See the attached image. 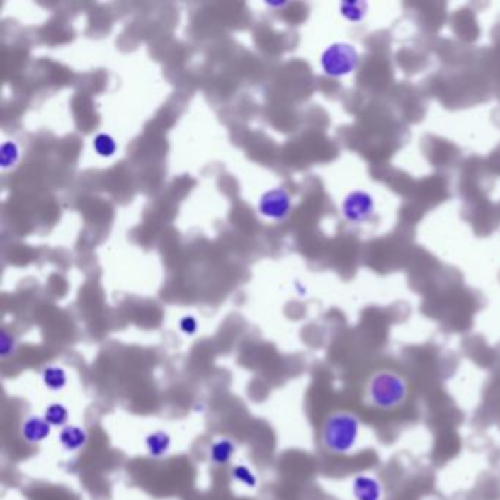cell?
<instances>
[{"instance_id": "obj_1", "label": "cell", "mask_w": 500, "mask_h": 500, "mask_svg": "<svg viewBox=\"0 0 500 500\" xmlns=\"http://www.w3.org/2000/svg\"><path fill=\"white\" fill-rule=\"evenodd\" d=\"M409 398V383L397 370H376L364 387L365 404L379 411L401 408Z\"/></svg>"}, {"instance_id": "obj_2", "label": "cell", "mask_w": 500, "mask_h": 500, "mask_svg": "<svg viewBox=\"0 0 500 500\" xmlns=\"http://www.w3.org/2000/svg\"><path fill=\"white\" fill-rule=\"evenodd\" d=\"M361 427V420L356 412L345 409L331 412L322 426V445L333 455H348L360 441Z\"/></svg>"}, {"instance_id": "obj_3", "label": "cell", "mask_w": 500, "mask_h": 500, "mask_svg": "<svg viewBox=\"0 0 500 500\" xmlns=\"http://www.w3.org/2000/svg\"><path fill=\"white\" fill-rule=\"evenodd\" d=\"M320 65L327 76L342 78L357 69L360 65V55L352 45L333 43L322 53Z\"/></svg>"}, {"instance_id": "obj_4", "label": "cell", "mask_w": 500, "mask_h": 500, "mask_svg": "<svg viewBox=\"0 0 500 500\" xmlns=\"http://www.w3.org/2000/svg\"><path fill=\"white\" fill-rule=\"evenodd\" d=\"M376 213V201L363 190L349 193L342 203V215L351 223H364Z\"/></svg>"}, {"instance_id": "obj_5", "label": "cell", "mask_w": 500, "mask_h": 500, "mask_svg": "<svg viewBox=\"0 0 500 500\" xmlns=\"http://www.w3.org/2000/svg\"><path fill=\"white\" fill-rule=\"evenodd\" d=\"M290 207H292V200L282 188H275L264 193L258 201V212L264 217L273 220L285 219L290 213Z\"/></svg>"}, {"instance_id": "obj_6", "label": "cell", "mask_w": 500, "mask_h": 500, "mask_svg": "<svg viewBox=\"0 0 500 500\" xmlns=\"http://www.w3.org/2000/svg\"><path fill=\"white\" fill-rule=\"evenodd\" d=\"M352 494L356 500H383L385 487L376 475L358 474L352 480Z\"/></svg>"}, {"instance_id": "obj_7", "label": "cell", "mask_w": 500, "mask_h": 500, "mask_svg": "<svg viewBox=\"0 0 500 500\" xmlns=\"http://www.w3.org/2000/svg\"><path fill=\"white\" fill-rule=\"evenodd\" d=\"M23 434L25 439L31 443H37L45 441L50 434V424L46 419H40V416H30L25 420L23 426Z\"/></svg>"}, {"instance_id": "obj_8", "label": "cell", "mask_w": 500, "mask_h": 500, "mask_svg": "<svg viewBox=\"0 0 500 500\" xmlns=\"http://www.w3.org/2000/svg\"><path fill=\"white\" fill-rule=\"evenodd\" d=\"M86 442H87V433L76 426L67 427L60 433V443L68 450H78L79 448L86 445Z\"/></svg>"}, {"instance_id": "obj_9", "label": "cell", "mask_w": 500, "mask_h": 500, "mask_svg": "<svg viewBox=\"0 0 500 500\" xmlns=\"http://www.w3.org/2000/svg\"><path fill=\"white\" fill-rule=\"evenodd\" d=\"M367 2H361V0H356V2H342L339 5L341 15L346 21H349V23H361L367 15Z\"/></svg>"}, {"instance_id": "obj_10", "label": "cell", "mask_w": 500, "mask_h": 500, "mask_svg": "<svg viewBox=\"0 0 500 500\" xmlns=\"http://www.w3.org/2000/svg\"><path fill=\"white\" fill-rule=\"evenodd\" d=\"M43 380L49 389L59 390L67 385V373L60 367H46L43 371Z\"/></svg>"}, {"instance_id": "obj_11", "label": "cell", "mask_w": 500, "mask_h": 500, "mask_svg": "<svg viewBox=\"0 0 500 500\" xmlns=\"http://www.w3.org/2000/svg\"><path fill=\"white\" fill-rule=\"evenodd\" d=\"M93 147H94V150L97 152L98 156L110 157V156L115 154L118 145H116V141H115V138L112 135L101 132V134L96 135V138L93 140Z\"/></svg>"}, {"instance_id": "obj_12", "label": "cell", "mask_w": 500, "mask_h": 500, "mask_svg": "<svg viewBox=\"0 0 500 500\" xmlns=\"http://www.w3.org/2000/svg\"><path fill=\"white\" fill-rule=\"evenodd\" d=\"M171 446V439L168 434L157 431L147 437V448L153 456H163Z\"/></svg>"}, {"instance_id": "obj_13", "label": "cell", "mask_w": 500, "mask_h": 500, "mask_svg": "<svg viewBox=\"0 0 500 500\" xmlns=\"http://www.w3.org/2000/svg\"><path fill=\"white\" fill-rule=\"evenodd\" d=\"M232 452H234V445L231 441H220L217 443L213 445L212 448V461L217 465H222V464H226L229 460H231V456H232Z\"/></svg>"}, {"instance_id": "obj_14", "label": "cell", "mask_w": 500, "mask_h": 500, "mask_svg": "<svg viewBox=\"0 0 500 500\" xmlns=\"http://www.w3.org/2000/svg\"><path fill=\"white\" fill-rule=\"evenodd\" d=\"M45 419L50 426H64L68 421V411L60 404H53L46 409Z\"/></svg>"}, {"instance_id": "obj_15", "label": "cell", "mask_w": 500, "mask_h": 500, "mask_svg": "<svg viewBox=\"0 0 500 500\" xmlns=\"http://www.w3.org/2000/svg\"><path fill=\"white\" fill-rule=\"evenodd\" d=\"M19 150L18 145L13 141H6L2 144V149H0V160H2V168H11L18 160Z\"/></svg>"}, {"instance_id": "obj_16", "label": "cell", "mask_w": 500, "mask_h": 500, "mask_svg": "<svg viewBox=\"0 0 500 500\" xmlns=\"http://www.w3.org/2000/svg\"><path fill=\"white\" fill-rule=\"evenodd\" d=\"M234 477L237 480H239L242 484H246L248 487H254L256 486V478L251 474V471L246 470L245 467H237L234 470Z\"/></svg>"}, {"instance_id": "obj_17", "label": "cell", "mask_w": 500, "mask_h": 500, "mask_svg": "<svg viewBox=\"0 0 500 500\" xmlns=\"http://www.w3.org/2000/svg\"><path fill=\"white\" fill-rule=\"evenodd\" d=\"M181 329L185 333H188V335H193V333H195L197 330V322L193 317H185L181 322Z\"/></svg>"}]
</instances>
